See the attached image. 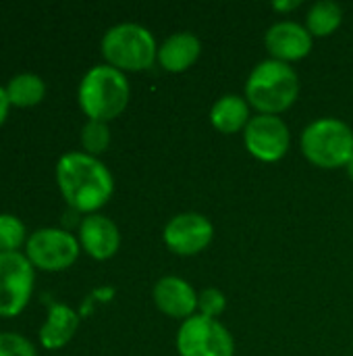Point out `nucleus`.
<instances>
[{
	"label": "nucleus",
	"instance_id": "1",
	"mask_svg": "<svg viewBox=\"0 0 353 356\" xmlns=\"http://www.w3.org/2000/svg\"><path fill=\"white\" fill-rule=\"evenodd\" d=\"M56 184L69 207L87 215L102 209L114 192L108 167L98 156L85 152H67L58 159Z\"/></svg>",
	"mask_w": 353,
	"mask_h": 356
},
{
	"label": "nucleus",
	"instance_id": "2",
	"mask_svg": "<svg viewBox=\"0 0 353 356\" xmlns=\"http://www.w3.org/2000/svg\"><path fill=\"white\" fill-rule=\"evenodd\" d=\"M300 96V75L283 60L266 58L254 67L246 81V100L258 115H281Z\"/></svg>",
	"mask_w": 353,
	"mask_h": 356
},
{
	"label": "nucleus",
	"instance_id": "3",
	"mask_svg": "<svg viewBox=\"0 0 353 356\" xmlns=\"http://www.w3.org/2000/svg\"><path fill=\"white\" fill-rule=\"evenodd\" d=\"M131 90L123 71L110 65L92 67L77 90V100L81 111L92 121H112L117 119L129 102Z\"/></svg>",
	"mask_w": 353,
	"mask_h": 356
},
{
	"label": "nucleus",
	"instance_id": "4",
	"mask_svg": "<svg viewBox=\"0 0 353 356\" xmlns=\"http://www.w3.org/2000/svg\"><path fill=\"white\" fill-rule=\"evenodd\" d=\"M102 56L119 71H146L158 60L156 38L139 23H119L102 38Z\"/></svg>",
	"mask_w": 353,
	"mask_h": 356
},
{
	"label": "nucleus",
	"instance_id": "5",
	"mask_svg": "<svg viewBox=\"0 0 353 356\" xmlns=\"http://www.w3.org/2000/svg\"><path fill=\"white\" fill-rule=\"evenodd\" d=\"M302 152L320 169L347 167L353 156V129L335 117L316 119L302 131Z\"/></svg>",
	"mask_w": 353,
	"mask_h": 356
},
{
	"label": "nucleus",
	"instance_id": "6",
	"mask_svg": "<svg viewBox=\"0 0 353 356\" xmlns=\"http://www.w3.org/2000/svg\"><path fill=\"white\" fill-rule=\"evenodd\" d=\"M177 353L179 356H235V340L218 319L198 313L181 323Z\"/></svg>",
	"mask_w": 353,
	"mask_h": 356
},
{
	"label": "nucleus",
	"instance_id": "7",
	"mask_svg": "<svg viewBox=\"0 0 353 356\" xmlns=\"http://www.w3.org/2000/svg\"><path fill=\"white\" fill-rule=\"evenodd\" d=\"M81 244L77 238L58 227H44L29 236L27 259L33 267L42 271H64L79 257Z\"/></svg>",
	"mask_w": 353,
	"mask_h": 356
},
{
	"label": "nucleus",
	"instance_id": "8",
	"mask_svg": "<svg viewBox=\"0 0 353 356\" xmlns=\"http://www.w3.org/2000/svg\"><path fill=\"white\" fill-rule=\"evenodd\" d=\"M33 290V265L21 252H0V317H17Z\"/></svg>",
	"mask_w": 353,
	"mask_h": 356
},
{
	"label": "nucleus",
	"instance_id": "9",
	"mask_svg": "<svg viewBox=\"0 0 353 356\" xmlns=\"http://www.w3.org/2000/svg\"><path fill=\"white\" fill-rule=\"evenodd\" d=\"M243 144L254 159L277 163L287 154L291 134L279 115H254L243 129Z\"/></svg>",
	"mask_w": 353,
	"mask_h": 356
},
{
	"label": "nucleus",
	"instance_id": "10",
	"mask_svg": "<svg viewBox=\"0 0 353 356\" xmlns=\"http://www.w3.org/2000/svg\"><path fill=\"white\" fill-rule=\"evenodd\" d=\"M214 238L212 221L202 213H179L175 215L162 232V240L175 254L193 257L210 246Z\"/></svg>",
	"mask_w": 353,
	"mask_h": 356
},
{
	"label": "nucleus",
	"instance_id": "11",
	"mask_svg": "<svg viewBox=\"0 0 353 356\" xmlns=\"http://www.w3.org/2000/svg\"><path fill=\"white\" fill-rule=\"evenodd\" d=\"M264 44L270 58L291 63L310 54L314 46V38L306 29V25L298 21H279L268 27L264 35Z\"/></svg>",
	"mask_w": 353,
	"mask_h": 356
},
{
	"label": "nucleus",
	"instance_id": "12",
	"mask_svg": "<svg viewBox=\"0 0 353 356\" xmlns=\"http://www.w3.org/2000/svg\"><path fill=\"white\" fill-rule=\"evenodd\" d=\"M154 305L160 313L173 319H189L198 311V292L193 286L177 275H164L152 290Z\"/></svg>",
	"mask_w": 353,
	"mask_h": 356
},
{
	"label": "nucleus",
	"instance_id": "13",
	"mask_svg": "<svg viewBox=\"0 0 353 356\" xmlns=\"http://www.w3.org/2000/svg\"><path fill=\"white\" fill-rule=\"evenodd\" d=\"M79 244L96 261H106L117 254L121 246V232L117 223L104 215H87L79 223Z\"/></svg>",
	"mask_w": 353,
	"mask_h": 356
},
{
	"label": "nucleus",
	"instance_id": "14",
	"mask_svg": "<svg viewBox=\"0 0 353 356\" xmlns=\"http://www.w3.org/2000/svg\"><path fill=\"white\" fill-rule=\"evenodd\" d=\"M202 54V42L191 31H177L169 35L158 48V63L169 73H183L196 65Z\"/></svg>",
	"mask_w": 353,
	"mask_h": 356
},
{
	"label": "nucleus",
	"instance_id": "15",
	"mask_svg": "<svg viewBox=\"0 0 353 356\" xmlns=\"http://www.w3.org/2000/svg\"><path fill=\"white\" fill-rule=\"evenodd\" d=\"M79 327V315L67 305H50L48 319L40 330V342L48 350L69 344Z\"/></svg>",
	"mask_w": 353,
	"mask_h": 356
},
{
	"label": "nucleus",
	"instance_id": "16",
	"mask_svg": "<svg viewBox=\"0 0 353 356\" xmlns=\"http://www.w3.org/2000/svg\"><path fill=\"white\" fill-rule=\"evenodd\" d=\"M250 102L237 94L221 96L210 108V123L221 134H237L243 131L250 123Z\"/></svg>",
	"mask_w": 353,
	"mask_h": 356
},
{
	"label": "nucleus",
	"instance_id": "17",
	"mask_svg": "<svg viewBox=\"0 0 353 356\" xmlns=\"http://www.w3.org/2000/svg\"><path fill=\"white\" fill-rule=\"evenodd\" d=\"M4 90H6L8 102L12 106H19V108L40 104L44 94H46L44 79L40 75H35V73H19V75H15L6 83Z\"/></svg>",
	"mask_w": 353,
	"mask_h": 356
},
{
	"label": "nucleus",
	"instance_id": "18",
	"mask_svg": "<svg viewBox=\"0 0 353 356\" xmlns=\"http://www.w3.org/2000/svg\"><path fill=\"white\" fill-rule=\"evenodd\" d=\"M341 21H343L341 4L333 0H320L310 6L306 15V29L312 33V38H327L341 25Z\"/></svg>",
	"mask_w": 353,
	"mask_h": 356
},
{
	"label": "nucleus",
	"instance_id": "19",
	"mask_svg": "<svg viewBox=\"0 0 353 356\" xmlns=\"http://www.w3.org/2000/svg\"><path fill=\"white\" fill-rule=\"evenodd\" d=\"M81 144L85 148V154L98 156L102 154L108 144H110V129L108 123L104 121H92L87 119V123L81 129Z\"/></svg>",
	"mask_w": 353,
	"mask_h": 356
},
{
	"label": "nucleus",
	"instance_id": "20",
	"mask_svg": "<svg viewBox=\"0 0 353 356\" xmlns=\"http://www.w3.org/2000/svg\"><path fill=\"white\" fill-rule=\"evenodd\" d=\"M25 242V225L15 215H0V252H17Z\"/></svg>",
	"mask_w": 353,
	"mask_h": 356
},
{
	"label": "nucleus",
	"instance_id": "21",
	"mask_svg": "<svg viewBox=\"0 0 353 356\" xmlns=\"http://www.w3.org/2000/svg\"><path fill=\"white\" fill-rule=\"evenodd\" d=\"M227 309V298L221 290L216 288H206L198 294V311L204 317L216 319L218 315H223Z\"/></svg>",
	"mask_w": 353,
	"mask_h": 356
},
{
	"label": "nucleus",
	"instance_id": "22",
	"mask_svg": "<svg viewBox=\"0 0 353 356\" xmlns=\"http://www.w3.org/2000/svg\"><path fill=\"white\" fill-rule=\"evenodd\" d=\"M0 356H37L33 344L19 334H0Z\"/></svg>",
	"mask_w": 353,
	"mask_h": 356
},
{
	"label": "nucleus",
	"instance_id": "23",
	"mask_svg": "<svg viewBox=\"0 0 353 356\" xmlns=\"http://www.w3.org/2000/svg\"><path fill=\"white\" fill-rule=\"evenodd\" d=\"M8 106H10V102H8L6 90L0 88V125L4 123V119H6V115H8Z\"/></svg>",
	"mask_w": 353,
	"mask_h": 356
},
{
	"label": "nucleus",
	"instance_id": "24",
	"mask_svg": "<svg viewBox=\"0 0 353 356\" xmlns=\"http://www.w3.org/2000/svg\"><path fill=\"white\" fill-rule=\"evenodd\" d=\"M300 4H302L300 0H289V2L285 0V2H273V8H277V10H285V13H287V10L298 8Z\"/></svg>",
	"mask_w": 353,
	"mask_h": 356
},
{
	"label": "nucleus",
	"instance_id": "25",
	"mask_svg": "<svg viewBox=\"0 0 353 356\" xmlns=\"http://www.w3.org/2000/svg\"><path fill=\"white\" fill-rule=\"evenodd\" d=\"M345 169H347V175H350V179L353 181V156H352V161L347 163V167H345Z\"/></svg>",
	"mask_w": 353,
	"mask_h": 356
}]
</instances>
